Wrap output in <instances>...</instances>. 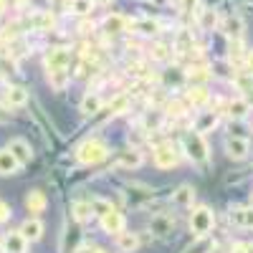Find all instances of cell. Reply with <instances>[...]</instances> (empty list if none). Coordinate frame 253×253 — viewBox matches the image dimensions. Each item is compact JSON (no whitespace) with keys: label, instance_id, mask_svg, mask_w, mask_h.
<instances>
[{"label":"cell","instance_id":"8992f818","mask_svg":"<svg viewBox=\"0 0 253 253\" xmlns=\"http://www.w3.org/2000/svg\"><path fill=\"white\" fill-rule=\"evenodd\" d=\"M251 152V142L246 137H228L225 139V155L230 160H246Z\"/></svg>","mask_w":253,"mask_h":253},{"label":"cell","instance_id":"836d02e7","mask_svg":"<svg viewBox=\"0 0 253 253\" xmlns=\"http://www.w3.org/2000/svg\"><path fill=\"white\" fill-rule=\"evenodd\" d=\"M185 109H187V101H170L167 104V114L170 117H182Z\"/></svg>","mask_w":253,"mask_h":253},{"label":"cell","instance_id":"f35d334b","mask_svg":"<svg viewBox=\"0 0 253 253\" xmlns=\"http://www.w3.org/2000/svg\"><path fill=\"white\" fill-rule=\"evenodd\" d=\"M10 218V208L3 203V200H0V223H3V220H8Z\"/></svg>","mask_w":253,"mask_h":253},{"label":"cell","instance_id":"ac0fdd59","mask_svg":"<svg viewBox=\"0 0 253 253\" xmlns=\"http://www.w3.org/2000/svg\"><path fill=\"white\" fill-rule=\"evenodd\" d=\"M46 205H48V200H46V195L41 193V190H31V193L26 195V208H28V213H33V215L43 213Z\"/></svg>","mask_w":253,"mask_h":253},{"label":"cell","instance_id":"f546056e","mask_svg":"<svg viewBox=\"0 0 253 253\" xmlns=\"http://www.w3.org/2000/svg\"><path fill=\"white\" fill-rule=\"evenodd\" d=\"M185 79H187V81H193V84H203V81L210 79V71H208L205 66H198V69H190V71L185 74Z\"/></svg>","mask_w":253,"mask_h":253},{"label":"cell","instance_id":"4316f807","mask_svg":"<svg viewBox=\"0 0 253 253\" xmlns=\"http://www.w3.org/2000/svg\"><path fill=\"white\" fill-rule=\"evenodd\" d=\"M132 31H137L142 36H155L160 31V23H157V20H152V18H139V20H134V23H132Z\"/></svg>","mask_w":253,"mask_h":253},{"label":"cell","instance_id":"bcb514c9","mask_svg":"<svg viewBox=\"0 0 253 253\" xmlns=\"http://www.w3.org/2000/svg\"><path fill=\"white\" fill-rule=\"evenodd\" d=\"M3 99H5V96H3V91H0V101H3Z\"/></svg>","mask_w":253,"mask_h":253},{"label":"cell","instance_id":"ffe728a7","mask_svg":"<svg viewBox=\"0 0 253 253\" xmlns=\"http://www.w3.org/2000/svg\"><path fill=\"white\" fill-rule=\"evenodd\" d=\"M230 223L238 225V228H253V205L230 210Z\"/></svg>","mask_w":253,"mask_h":253},{"label":"cell","instance_id":"8fae6325","mask_svg":"<svg viewBox=\"0 0 253 253\" xmlns=\"http://www.w3.org/2000/svg\"><path fill=\"white\" fill-rule=\"evenodd\" d=\"M172 228H175V220L170 215H155L150 220V230L157 236V238H167L172 233Z\"/></svg>","mask_w":253,"mask_h":253},{"label":"cell","instance_id":"d4e9b609","mask_svg":"<svg viewBox=\"0 0 253 253\" xmlns=\"http://www.w3.org/2000/svg\"><path fill=\"white\" fill-rule=\"evenodd\" d=\"M210 101V94L205 86H193L187 91V107H205Z\"/></svg>","mask_w":253,"mask_h":253},{"label":"cell","instance_id":"ee69618b","mask_svg":"<svg viewBox=\"0 0 253 253\" xmlns=\"http://www.w3.org/2000/svg\"><path fill=\"white\" fill-rule=\"evenodd\" d=\"M91 253H109V251H104V248H94Z\"/></svg>","mask_w":253,"mask_h":253},{"label":"cell","instance_id":"7402d4cb","mask_svg":"<svg viewBox=\"0 0 253 253\" xmlns=\"http://www.w3.org/2000/svg\"><path fill=\"white\" fill-rule=\"evenodd\" d=\"M126 31V18L124 15H107L104 18V33H109V36H119Z\"/></svg>","mask_w":253,"mask_h":253},{"label":"cell","instance_id":"7c38bea8","mask_svg":"<svg viewBox=\"0 0 253 253\" xmlns=\"http://www.w3.org/2000/svg\"><path fill=\"white\" fill-rule=\"evenodd\" d=\"M20 165L18 160H15V155L8 150V147H3V150H0V175L3 177H8V175H15L18 170H20Z\"/></svg>","mask_w":253,"mask_h":253},{"label":"cell","instance_id":"d6a6232c","mask_svg":"<svg viewBox=\"0 0 253 253\" xmlns=\"http://www.w3.org/2000/svg\"><path fill=\"white\" fill-rule=\"evenodd\" d=\"M126 107H129V96L122 94V96H117V99L109 104V112H112V114H122Z\"/></svg>","mask_w":253,"mask_h":253},{"label":"cell","instance_id":"3957f363","mask_svg":"<svg viewBox=\"0 0 253 253\" xmlns=\"http://www.w3.org/2000/svg\"><path fill=\"white\" fill-rule=\"evenodd\" d=\"M213 225H215V213L208 205L193 208V213H190V230H193L195 238H205L213 230Z\"/></svg>","mask_w":253,"mask_h":253},{"label":"cell","instance_id":"e575fe53","mask_svg":"<svg viewBox=\"0 0 253 253\" xmlns=\"http://www.w3.org/2000/svg\"><path fill=\"white\" fill-rule=\"evenodd\" d=\"M152 58L155 61H167L170 58V48H167L165 43H155L152 46Z\"/></svg>","mask_w":253,"mask_h":253},{"label":"cell","instance_id":"44dd1931","mask_svg":"<svg viewBox=\"0 0 253 253\" xmlns=\"http://www.w3.org/2000/svg\"><path fill=\"white\" fill-rule=\"evenodd\" d=\"M117 248L122 253H134L139 248V238L137 233H129V230H122V233H117Z\"/></svg>","mask_w":253,"mask_h":253},{"label":"cell","instance_id":"83f0119b","mask_svg":"<svg viewBox=\"0 0 253 253\" xmlns=\"http://www.w3.org/2000/svg\"><path fill=\"white\" fill-rule=\"evenodd\" d=\"M248 112H251V104H248L246 99H233V101L228 104V114H230V119H246Z\"/></svg>","mask_w":253,"mask_h":253},{"label":"cell","instance_id":"6da1fadb","mask_svg":"<svg viewBox=\"0 0 253 253\" xmlns=\"http://www.w3.org/2000/svg\"><path fill=\"white\" fill-rule=\"evenodd\" d=\"M182 152L187 155V160L193 162V165H200L205 167L210 162V147L205 142V134L195 132V129H190L185 137H182Z\"/></svg>","mask_w":253,"mask_h":253},{"label":"cell","instance_id":"ab89813d","mask_svg":"<svg viewBox=\"0 0 253 253\" xmlns=\"http://www.w3.org/2000/svg\"><path fill=\"white\" fill-rule=\"evenodd\" d=\"M243 63H246V71H248V74H253V51H248V53H246V61H243Z\"/></svg>","mask_w":253,"mask_h":253},{"label":"cell","instance_id":"277c9868","mask_svg":"<svg viewBox=\"0 0 253 253\" xmlns=\"http://www.w3.org/2000/svg\"><path fill=\"white\" fill-rule=\"evenodd\" d=\"M152 157H155V165L160 170H172V167L180 162V152L172 142H162L152 150Z\"/></svg>","mask_w":253,"mask_h":253},{"label":"cell","instance_id":"d590c367","mask_svg":"<svg viewBox=\"0 0 253 253\" xmlns=\"http://www.w3.org/2000/svg\"><path fill=\"white\" fill-rule=\"evenodd\" d=\"M91 208H94V213H96V215H104L112 205H109L107 200H101V198H91Z\"/></svg>","mask_w":253,"mask_h":253},{"label":"cell","instance_id":"9c48e42d","mask_svg":"<svg viewBox=\"0 0 253 253\" xmlns=\"http://www.w3.org/2000/svg\"><path fill=\"white\" fill-rule=\"evenodd\" d=\"M144 162V157H142V152L137 150V147H129V150H122L119 155H117V165L119 167H124V170H132V167H139Z\"/></svg>","mask_w":253,"mask_h":253},{"label":"cell","instance_id":"7a4b0ae2","mask_svg":"<svg viewBox=\"0 0 253 253\" xmlns=\"http://www.w3.org/2000/svg\"><path fill=\"white\" fill-rule=\"evenodd\" d=\"M109 157V144L99 139V137H91L86 142H81L79 144V150H76V160L81 165H99Z\"/></svg>","mask_w":253,"mask_h":253},{"label":"cell","instance_id":"74e56055","mask_svg":"<svg viewBox=\"0 0 253 253\" xmlns=\"http://www.w3.org/2000/svg\"><path fill=\"white\" fill-rule=\"evenodd\" d=\"M230 253H253V243L246 241V243H236L233 248H230Z\"/></svg>","mask_w":253,"mask_h":253},{"label":"cell","instance_id":"e0dca14e","mask_svg":"<svg viewBox=\"0 0 253 253\" xmlns=\"http://www.w3.org/2000/svg\"><path fill=\"white\" fill-rule=\"evenodd\" d=\"M172 203L180 205V208H193V203H195V187L193 185H180L172 193Z\"/></svg>","mask_w":253,"mask_h":253},{"label":"cell","instance_id":"7bdbcfd3","mask_svg":"<svg viewBox=\"0 0 253 253\" xmlns=\"http://www.w3.org/2000/svg\"><path fill=\"white\" fill-rule=\"evenodd\" d=\"M5 8H8V0H0V13H3Z\"/></svg>","mask_w":253,"mask_h":253},{"label":"cell","instance_id":"30bf717a","mask_svg":"<svg viewBox=\"0 0 253 253\" xmlns=\"http://www.w3.org/2000/svg\"><path fill=\"white\" fill-rule=\"evenodd\" d=\"M71 53L66 48H51L46 56V69H69Z\"/></svg>","mask_w":253,"mask_h":253},{"label":"cell","instance_id":"cb8c5ba5","mask_svg":"<svg viewBox=\"0 0 253 253\" xmlns=\"http://www.w3.org/2000/svg\"><path fill=\"white\" fill-rule=\"evenodd\" d=\"M101 107H104V101H101V96H99V94H86V96L81 99V112L86 114V117L99 114V112H101Z\"/></svg>","mask_w":253,"mask_h":253},{"label":"cell","instance_id":"f6af8a7d","mask_svg":"<svg viewBox=\"0 0 253 253\" xmlns=\"http://www.w3.org/2000/svg\"><path fill=\"white\" fill-rule=\"evenodd\" d=\"M0 253H5V246L3 243H0Z\"/></svg>","mask_w":253,"mask_h":253},{"label":"cell","instance_id":"484cf974","mask_svg":"<svg viewBox=\"0 0 253 253\" xmlns=\"http://www.w3.org/2000/svg\"><path fill=\"white\" fill-rule=\"evenodd\" d=\"M246 53H248V51H243L241 38H236V41L230 38V43H228V58H230V63H236V66H243Z\"/></svg>","mask_w":253,"mask_h":253},{"label":"cell","instance_id":"8d00e7d4","mask_svg":"<svg viewBox=\"0 0 253 253\" xmlns=\"http://www.w3.org/2000/svg\"><path fill=\"white\" fill-rule=\"evenodd\" d=\"M195 8H198V0H180V10H182L185 15H190Z\"/></svg>","mask_w":253,"mask_h":253},{"label":"cell","instance_id":"4fadbf2b","mask_svg":"<svg viewBox=\"0 0 253 253\" xmlns=\"http://www.w3.org/2000/svg\"><path fill=\"white\" fill-rule=\"evenodd\" d=\"M220 26H223V33L228 36V41H230V38H233V41H236V38H243V28H246V26H243V18H241V15H228V18H223Z\"/></svg>","mask_w":253,"mask_h":253},{"label":"cell","instance_id":"4dcf8cb0","mask_svg":"<svg viewBox=\"0 0 253 253\" xmlns=\"http://www.w3.org/2000/svg\"><path fill=\"white\" fill-rule=\"evenodd\" d=\"M94 8V0H71V10L79 15H89Z\"/></svg>","mask_w":253,"mask_h":253},{"label":"cell","instance_id":"f1b7e54d","mask_svg":"<svg viewBox=\"0 0 253 253\" xmlns=\"http://www.w3.org/2000/svg\"><path fill=\"white\" fill-rule=\"evenodd\" d=\"M198 23H200L203 31H213V28L218 26V13H215L213 8L200 10V13H198Z\"/></svg>","mask_w":253,"mask_h":253},{"label":"cell","instance_id":"9a60e30c","mask_svg":"<svg viewBox=\"0 0 253 253\" xmlns=\"http://www.w3.org/2000/svg\"><path fill=\"white\" fill-rule=\"evenodd\" d=\"M71 81V71L69 69H48V84L53 91H63Z\"/></svg>","mask_w":253,"mask_h":253},{"label":"cell","instance_id":"52a82bcc","mask_svg":"<svg viewBox=\"0 0 253 253\" xmlns=\"http://www.w3.org/2000/svg\"><path fill=\"white\" fill-rule=\"evenodd\" d=\"M218 119H220V112H215V109H210V112H200V114H198V119H195V126H193V129H195V132H200V134L213 132V129H215V124H218Z\"/></svg>","mask_w":253,"mask_h":253},{"label":"cell","instance_id":"d6986e66","mask_svg":"<svg viewBox=\"0 0 253 253\" xmlns=\"http://www.w3.org/2000/svg\"><path fill=\"white\" fill-rule=\"evenodd\" d=\"M71 213H74V220L76 223H89L96 213H94V208H91V200L86 203V200H76L74 205H71Z\"/></svg>","mask_w":253,"mask_h":253},{"label":"cell","instance_id":"603a6c76","mask_svg":"<svg viewBox=\"0 0 253 253\" xmlns=\"http://www.w3.org/2000/svg\"><path fill=\"white\" fill-rule=\"evenodd\" d=\"M5 104L8 107H26L28 104V91L23 86H10L5 91Z\"/></svg>","mask_w":253,"mask_h":253},{"label":"cell","instance_id":"1f68e13d","mask_svg":"<svg viewBox=\"0 0 253 253\" xmlns=\"http://www.w3.org/2000/svg\"><path fill=\"white\" fill-rule=\"evenodd\" d=\"M177 51L180 53L193 51V36H190L187 31H180V36H177Z\"/></svg>","mask_w":253,"mask_h":253},{"label":"cell","instance_id":"ba28073f","mask_svg":"<svg viewBox=\"0 0 253 253\" xmlns=\"http://www.w3.org/2000/svg\"><path fill=\"white\" fill-rule=\"evenodd\" d=\"M5 246V253H26L28 251V238L20 233V230H10V233L5 236L3 241Z\"/></svg>","mask_w":253,"mask_h":253},{"label":"cell","instance_id":"60d3db41","mask_svg":"<svg viewBox=\"0 0 253 253\" xmlns=\"http://www.w3.org/2000/svg\"><path fill=\"white\" fill-rule=\"evenodd\" d=\"M94 3H96V5H112L114 0H94Z\"/></svg>","mask_w":253,"mask_h":253},{"label":"cell","instance_id":"b9f144b4","mask_svg":"<svg viewBox=\"0 0 253 253\" xmlns=\"http://www.w3.org/2000/svg\"><path fill=\"white\" fill-rule=\"evenodd\" d=\"M152 3H155V5H167L170 0H152Z\"/></svg>","mask_w":253,"mask_h":253},{"label":"cell","instance_id":"5b68a950","mask_svg":"<svg viewBox=\"0 0 253 253\" xmlns=\"http://www.w3.org/2000/svg\"><path fill=\"white\" fill-rule=\"evenodd\" d=\"M101 218V230L104 233H109V236H117V233H122L124 230V225H126V220H124V215L119 213L117 208H109L104 215H99Z\"/></svg>","mask_w":253,"mask_h":253},{"label":"cell","instance_id":"2e32d148","mask_svg":"<svg viewBox=\"0 0 253 253\" xmlns=\"http://www.w3.org/2000/svg\"><path fill=\"white\" fill-rule=\"evenodd\" d=\"M43 223H41L38 218H28L23 225H20V233H23L26 238H28V243H33V241H41L43 238Z\"/></svg>","mask_w":253,"mask_h":253},{"label":"cell","instance_id":"5bb4252c","mask_svg":"<svg viewBox=\"0 0 253 253\" xmlns=\"http://www.w3.org/2000/svg\"><path fill=\"white\" fill-rule=\"evenodd\" d=\"M8 150L15 155V160H18L20 165H28V162L33 160V150H31V144H28L26 139H13V142L8 144Z\"/></svg>","mask_w":253,"mask_h":253}]
</instances>
